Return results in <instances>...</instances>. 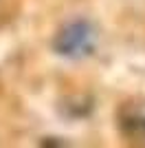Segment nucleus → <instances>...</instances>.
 Returning <instances> with one entry per match:
<instances>
[{
	"label": "nucleus",
	"mask_w": 145,
	"mask_h": 148,
	"mask_svg": "<svg viewBox=\"0 0 145 148\" xmlns=\"http://www.w3.org/2000/svg\"><path fill=\"white\" fill-rule=\"evenodd\" d=\"M97 29L88 20H70L57 31L53 40V49L57 56L68 60H84L92 56L97 49Z\"/></svg>",
	"instance_id": "f257e3e1"
}]
</instances>
